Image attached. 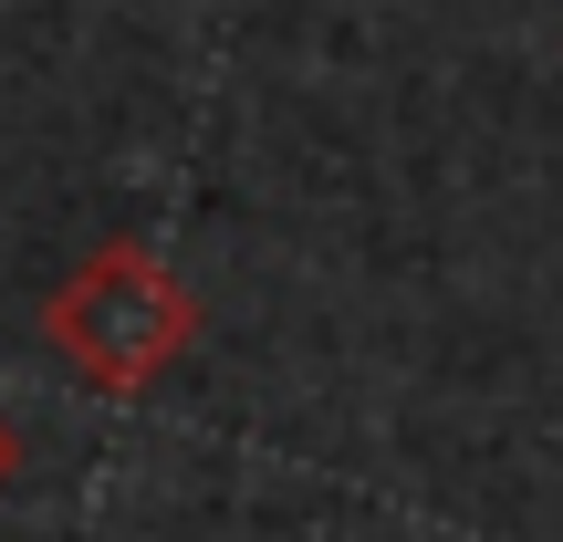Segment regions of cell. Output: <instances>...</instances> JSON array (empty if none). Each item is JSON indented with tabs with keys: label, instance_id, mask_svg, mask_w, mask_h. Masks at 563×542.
Returning a JSON list of instances; mask_svg holds the SVG:
<instances>
[{
	"label": "cell",
	"instance_id": "6da1fadb",
	"mask_svg": "<svg viewBox=\"0 0 563 542\" xmlns=\"http://www.w3.org/2000/svg\"><path fill=\"white\" fill-rule=\"evenodd\" d=\"M209 313L146 241H104L42 292V344L74 365L95 397H146L157 376H178V355H199Z\"/></svg>",
	"mask_w": 563,
	"mask_h": 542
},
{
	"label": "cell",
	"instance_id": "7a4b0ae2",
	"mask_svg": "<svg viewBox=\"0 0 563 542\" xmlns=\"http://www.w3.org/2000/svg\"><path fill=\"white\" fill-rule=\"evenodd\" d=\"M11 460H21V439H11V418H0V480H11Z\"/></svg>",
	"mask_w": 563,
	"mask_h": 542
}]
</instances>
